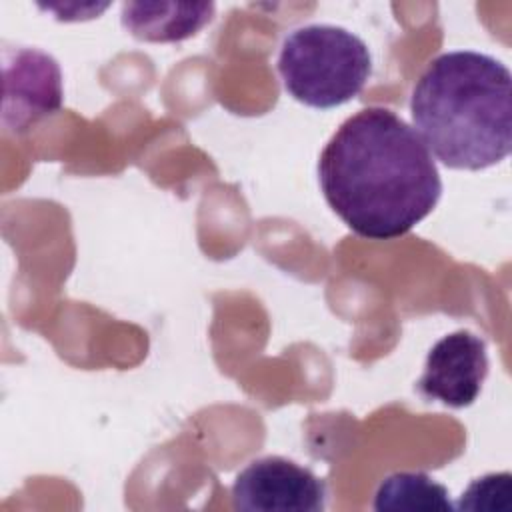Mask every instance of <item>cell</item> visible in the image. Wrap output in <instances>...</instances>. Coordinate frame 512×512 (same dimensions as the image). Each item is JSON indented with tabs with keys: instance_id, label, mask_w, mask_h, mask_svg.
<instances>
[{
	"instance_id": "cell-5",
	"label": "cell",
	"mask_w": 512,
	"mask_h": 512,
	"mask_svg": "<svg viewBox=\"0 0 512 512\" xmlns=\"http://www.w3.org/2000/svg\"><path fill=\"white\" fill-rule=\"evenodd\" d=\"M232 504L246 512H322L326 484L310 468L282 456L252 460L234 478Z\"/></svg>"
},
{
	"instance_id": "cell-3",
	"label": "cell",
	"mask_w": 512,
	"mask_h": 512,
	"mask_svg": "<svg viewBox=\"0 0 512 512\" xmlns=\"http://www.w3.org/2000/svg\"><path fill=\"white\" fill-rule=\"evenodd\" d=\"M278 72L294 100L312 108H334L362 92L372 72V56L350 30L308 24L286 34Z\"/></svg>"
},
{
	"instance_id": "cell-9",
	"label": "cell",
	"mask_w": 512,
	"mask_h": 512,
	"mask_svg": "<svg viewBox=\"0 0 512 512\" xmlns=\"http://www.w3.org/2000/svg\"><path fill=\"white\" fill-rule=\"evenodd\" d=\"M510 484H512V476L508 472L486 474L482 478H476L462 492V496L454 508L474 510V512H478V510H482V512L508 510L510 496H512Z\"/></svg>"
},
{
	"instance_id": "cell-7",
	"label": "cell",
	"mask_w": 512,
	"mask_h": 512,
	"mask_svg": "<svg viewBox=\"0 0 512 512\" xmlns=\"http://www.w3.org/2000/svg\"><path fill=\"white\" fill-rule=\"evenodd\" d=\"M212 2H124L120 22L144 42H180L212 22Z\"/></svg>"
},
{
	"instance_id": "cell-6",
	"label": "cell",
	"mask_w": 512,
	"mask_h": 512,
	"mask_svg": "<svg viewBox=\"0 0 512 512\" xmlns=\"http://www.w3.org/2000/svg\"><path fill=\"white\" fill-rule=\"evenodd\" d=\"M488 376L486 342L470 330L440 338L428 352L418 392L448 408H466L480 396Z\"/></svg>"
},
{
	"instance_id": "cell-1",
	"label": "cell",
	"mask_w": 512,
	"mask_h": 512,
	"mask_svg": "<svg viewBox=\"0 0 512 512\" xmlns=\"http://www.w3.org/2000/svg\"><path fill=\"white\" fill-rule=\"evenodd\" d=\"M318 180L336 216L368 240L404 236L442 194L438 166L422 138L382 106L340 124L320 154Z\"/></svg>"
},
{
	"instance_id": "cell-8",
	"label": "cell",
	"mask_w": 512,
	"mask_h": 512,
	"mask_svg": "<svg viewBox=\"0 0 512 512\" xmlns=\"http://www.w3.org/2000/svg\"><path fill=\"white\" fill-rule=\"evenodd\" d=\"M448 488L424 472H394L374 494L378 512H450Z\"/></svg>"
},
{
	"instance_id": "cell-4",
	"label": "cell",
	"mask_w": 512,
	"mask_h": 512,
	"mask_svg": "<svg viewBox=\"0 0 512 512\" xmlns=\"http://www.w3.org/2000/svg\"><path fill=\"white\" fill-rule=\"evenodd\" d=\"M64 100L58 62L36 48L2 50V126L28 132L38 120L60 110Z\"/></svg>"
},
{
	"instance_id": "cell-2",
	"label": "cell",
	"mask_w": 512,
	"mask_h": 512,
	"mask_svg": "<svg viewBox=\"0 0 512 512\" xmlns=\"http://www.w3.org/2000/svg\"><path fill=\"white\" fill-rule=\"evenodd\" d=\"M410 114L444 166L484 170L512 150V74L482 52H444L416 80Z\"/></svg>"
}]
</instances>
